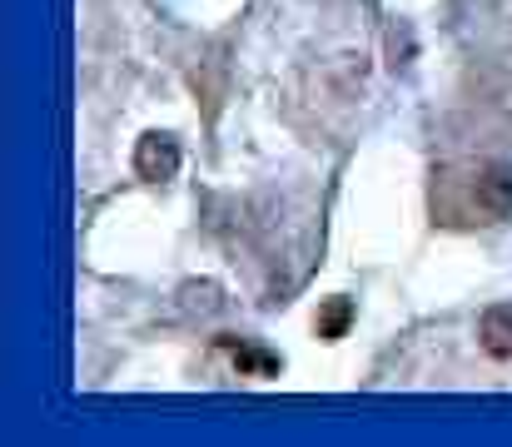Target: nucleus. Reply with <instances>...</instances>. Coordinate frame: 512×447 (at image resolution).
Here are the masks:
<instances>
[{"label":"nucleus","mask_w":512,"mask_h":447,"mask_svg":"<svg viewBox=\"0 0 512 447\" xmlns=\"http://www.w3.org/2000/svg\"><path fill=\"white\" fill-rule=\"evenodd\" d=\"M512 209V179L503 169H478V174H468V184H463V204H453L448 214L453 219H478V224H488V219H503Z\"/></svg>","instance_id":"f257e3e1"},{"label":"nucleus","mask_w":512,"mask_h":447,"mask_svg":"<svg viewBox=\"0 0 512 447\" xmlns=\"http://www.w3.org/2000/svg\"><path fill=\"white\" fill-rule=\"evenodd\" d=\"M174 169H179V145H174L170 135H145L135 145V174L140 179L160 184V179H174Z\"/></svg>","instance_id":"f03ea898"},{"label":"nucleus","mask_w":512,"mask_h":447,"mask_svg":"<svg viewBox=\"0 0 512 447\" xmlns=\"http://www.w3.org/2000/svg\"><path fill=\"white\" fill-rule=\"evenodd\" d=\"M478 338L493 358H512V303H493L478 323Z\"/></svg>","instance_id":"7ed1b4c3"},{"label":"nucleus","mask_w":512,"mask_h":447,"mask_svg":"<svg viewBox=\"0 0 512 447\" xmlns=\"http://www.w3.org/2000/svg\"><path fill=\"white\" fill-rule=\"evenodd\" d=\"M348 323H353V303H348V298H329V303L319 308V318H314L319 338H343Z\"/></svg>","instance_id":"20e7f679"},{"label":"nucleus","mask_w":512,"mask_h":447,"mask_svg":"<svg viewBox=\"0 0 512 447\" xmlns=\"http://www.w3.org/2000/svg\"><path fill=\"white\" fill-rule=\"evenodd\" d=\"M234 368H239V373H254V378H274V373H279V358L264 353V348L239 343V348H234Z\"/></svg>","instance_id":"39448f33"}]
</instances>
